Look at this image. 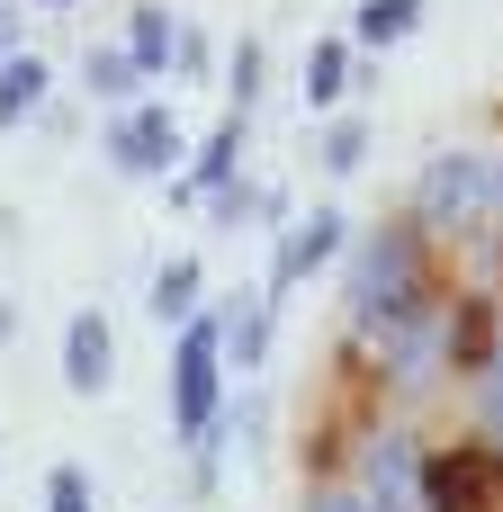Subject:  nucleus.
<instances>
[{
  "label": "nucleus",
  "instance_id": "nucleus-1",
  "mask_svg": "<svg viewBox=\"0 0 503 512\" xmlns=\"http://www.w3.org/2000/svg\"><path fill=\"white\" fill-rule=\"evenodd\" d=\"M171 414H180V441L198 450V468H216V423H225V306L180 324V360H171Z\"/></svg>",
  "mask_w": 503,
  "mask_h": 512
},
{
  "label": "nucleus",
  "instance_id": "nucleus-2",
  "mask_svg": "<svg viewBox=\"0 0 503 512\" xmlns=\"http://www.w3.org/2000/svg\"><path fill=\"white\" fill-rule=\"evenodd\" d=\"M405 315H423V261L405 225H378L351 261V324L360 333H396Z\"/></svg>",
  "mask_w": 503,
  "mask_h": 512
},
{
  "label": "nucleus",
  "instance_id": "nucleus-3",
  "mask_svg": "<svg viewBox=\"0 0 503 512\" xmlns=\"http://www.w3.org/2000/svg\"><path fill=\"white\" fill-rule=\"evenodd\" d=\"M495 171L486 153H441V162H423V180H414V207H423V225H477V216H495Z\"/></svg>",
  "mask_w": 503,
  "mask_h": 512
},
{
  "label": "nucleus",
  "instance_id": "nucleus-4",
  "mask_svg": "<svg viewBox=\"0 0 503 512\" xmlns=\"http://www.w3.org/2000/svg\"><path fill=\"white\" fill-rule=\"evenodd\" d=\"M423 512H503V459L495 450H441L423 468Z\"/></svg>",
  "mask_w": 503,
  "mask_h": 512
},
{
  "label": "nucleus",
  "instance_id": "nucleus-5",
  "mask_svg": "<svg viewBox=\"0 0 503 512\" xmlns=\"http://www.w3.org/2000/svg\"><path fill=\"white\" fill-rule=\"evenodd\" d=\"M108 162H117L126 180H162V171L180 162V117H171V108H153V99H144V108H126V117L108 126Z\"/></svg>",
  "mask_w": 503,
  "mask_h": 512
},
{
  "label": "nucleus",
  "instance_id": "nucleus-6",
  "mask_svg": "<svg viewBox=\"0 0 503 512\" xmlns=\"http://www.w3.org/2000/svg\"><path fill=\"white\" fill-rule=\"evenodd\" d=\"M108 378H117V333H108L99 306H81V315L63 324V387H72V396H99Z\"/></svg>",
  "mask_w": 503,
  "mask_h": 512
},
{
  "label": "nucleus",
  "instance_id": "nucleus-7",
  "mask_svg": "<svg viewBox=\"0 0 503 512\" xmlns=\"http://www.w3.org/2000/svg\"><path fill=\"white\" fill-rule=\"evenodd\" d=\"M378 512H423V459L405 432H378L369 441V486H360Z\"/></svg>",
  "mask_w": 503,
  "mask_h": 512
},
{
  "label": "nucleus",
  "instance_id": "nucleus-8",
  "mask_svg": "<svg viewBox=\"0 0 503 512\" xmlns=\"http://www.w3.org/2000/svg\"><path fill=\"white\" fill-rule=\"evenodd\" d=\"M333 252H342V207H315V216H306V225L279 243V261H270V297H288L297 279H315Z\"/></svg>",
  "mask_w": 503,
  "mask_h": 512
},
{
  "label": "nucleus",
  "instance_id": "nucleus-9",
  "mask_svg": "<svg viewBox=\"0 0 503 512\" xmlns=\"http://www.w3.org/2000/svg\"><path fill=\"white\" fill-rule=\"evenodd\" d=\"M234 162H243V108L198 144V162H189V180H180V198H216L225 180H234Z\"/></svg>",
  "mask_w": 503,
  "mask_h": 512
},
{
  "label": "nucleus",
  "instance_id": "nucleus-10",
  "mask_svg": "<svg viewBox=\"0 0 503 512\" xmlns=\"http://www.w3.org/2000/svg\"><path fill=\"white\" fill-rule=\"evenodd\" d=\"M171 45H180L171 9H162V0H135V18H126V63H135V72H171Z\"/></svg>",
  "mask_w": 503,
  "mask_h": 512
},
{
  "label": "nucleus",
  "instance_id": "nucleus-11",
  "mask_svg": "<svg viewBox=\"0 0 503 512\" xmlns=\"http://www.w3.org/2000/svg\"><path fill=\"white\" fill-rule=\"evenodd\" d=\"M45 81H54L45 54H0V126H18V117L45 99Z\"/></svg>",
  "mask_w": 503,
  "mask_h": 512
},
{
  "label": "nucleus",
  "instance_id": "nucleus-12",
  "mask_svg": "<svg viewBox=\"0 0 503 512\" xmlns=\"http://www.w3.org/2000/svg\"><path fill=\"white\" fill-rule=\"evenodd\" d=\"M342 90H351V45H342V36H324V45L306 54V99H315V108H333Z\"/></svg>",
  "mask_w": 503,
  "mask_h": 512
},
{
  "label": "nucleus",
  "instance_id": "nucleus-13",
  "mask_svg": "<svg viewBox=\"0 0 503 512\" xmlns=\"http://www.w3.org/2000/svg\"><path fill=\"white\" fill-rule=\"evenodd\" d=\"M423 27V0H369L360 9V45H405Z\"/></svg>",
  "mask_w": 503,
  "mask_h": 512
},
{
  "label": "nucleus",
  "instance_id": "nucleus-14",
  "mask_svg": "<svg viewBox=\"0 0 503 512\" xmlns=\"http://www.w3.org/2000/svg\"><path fill=\"white\" fill-rule=\"evenodd\" d=\"M153 315H198V261L180 252V261H162V279H153Z\"/></svg>",
  "mask_w": 503,
  "mask_h": 512
},
{
  "label": "nucleus",
  "instance_id": "nucleus-15",
  "mask_svg": "<svg viewBox=\"0 0 503 512\" xmlns=\"http://www.w3.org/2000/svg\"><path fill=\"white\" fill-rule=\"evenodd\" d=\"M261 342H270V306H234L225 315V360L234 369H261Z\"/></svg>",
  "mask_w": 503,
  "mask_h": 512
},
{
  "label": "nucleus",
  "instance_id": "nucleus-16",
  "mask_svg": "<svg viewBox=\"0 0 503 512\" xmlns=\"http://www.w3.org/2000/svg\"><path fill=\"white\" fill-rule=\"evenodd\" d=\"M81 81H90V90H99V99H126V90H135V81H144V72H135V63H126V45H99V54H90V63H81Z\"/></svg>",
  "mask_w": 503,
  "mask_h": 512
},
{
  "label": "nucleus",
  "instance_id": "nucleus-17",
  "mask_svg": "<svg viewBox=\"0 0 503 512\" xmlns=\"http://www.w3.org/2000/svg\"><path fill=\"white\" fill-rule=\"evenodd\" d=\"M360 153H369V126H360V117H342V126L324 135V171H360Z\"/></svg>",
  "mask_w": 503,
  "mask_h": 512
},
{
  "label": "nucleus",
  "instance_id": "nucleus-18",
  "mask_svg": "<svg viewBox=\"0 0 503 512\" xmlns=\"http://www.w3.org/2000/svg\"><path fill=\"white\" fill-rule=\"evenodd\" d=\"M225 90H234V108H252V90H261V36H243V45H234V72H225Z\"/></svg>",
  "mask_w": 503,
  "mask_h": 512
},
{
  "label": "nucleus",
  "instance_id": "nucleus-19",
  "mask_svg": "<svg viewBox=\"0 0 503 512\" xmlns=\"http://www.w3.org/2000/svg\"><path fill=\"white\" fill-rule=\"evenodd\" d=\"M45 512H90V477L81 468H54L45 477Z\"/></svg>",
  "mask_w": 503,
  "mask_h": 512
},
{
  "label": "nucleus",
  "instance_id": "nucleus-20",
  "mask_svg": "<svg viewBox=\"0 0 503 512\" xmlns=\"http://www.w3.org/2000/svg\"><path fill=\"white\" fill-rule=\"evenodd\" d=\"M486 432H503V351H486Z\"/></svg>",
  "mask_w": 503,
  "mask_h": 512
},
{
  "label": "nucleus",
  "instance_id": "nucleus-21",
  "mask_svg": "<svg viewBox=\"0 0 503 512\" xmlns=\"http://www.w3.org/2000/svg\"><path fill=\"white\" fill-rule=\"evenodd\" d=\"M315 512H378V504H369L360 486H342V495H315Z\"/></svg>",
  "mask_w": 503,
  "mask_h": 512
},
{
  "label": "nucleus",
  "instance_id": "nucleus-22",
  "mask_svg": "<svg viewBox=\"0 0 503 512\" xmlns=\"http://www.w3.org/2000/svg\"><path fill=\"white\" fill-rule=\"evenodd\" d=\"M0 54H18V18H9V0H0Z\"/></svg>",
  "mask_w": 503,
  "mask_h": 512
},
{
  "label": "nucleus",
  "instance_id": "nucleus-23",
  "mask_svg": "<svg viewBox=\"0 0 503 512\" xmlns=\"http://www.w3.org/2000/svg\"><path fill=\"white\" fill-rule=\"evenodd\" d=\"M9 333H18V315H9V306H0V342H9Z\"/></svg>",
  "mask_w": 503,
  "mask_h": 512
},
{
  "label": "nucleus",
  "instance_id": "nucleus-24",
  "mask_svg": "<svg viewBox=\"0 0 503 512\" xmlns=\"http://www.w3.org/2000/svg\"><path fill=\"white\" fill-rule=\"evenodd\" d=\"M495 207H503V171H495Z\"/></svg>",
  "mask_w": 503,
  "mask_h": 512
},
{
  "label": "nucleus",
  "instance_id": "nucleus-25",
  "mask_svg": "<svg viewBox=\"0 0 503 512\" xmlns=\"http://www.w3.org/2000/svg\"><path fill=\"white\" fill-rule=\"evenodd\" d=\"M45 9H72V0H45Z\"/></svg>",
  "mask_w": 503,
  "mask_h": 512
}]
</instances>
